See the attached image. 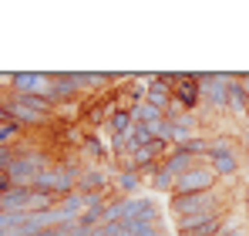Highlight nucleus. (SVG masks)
<instances>
[{"mask_svg": "<svg viewBox=\"0 0 249 236\" xmlns=\"http://www.w3.org/2000/svg\"><path fill=\"white\" fill-rule=\"evenodd\" d=\"M219 236H243V230H236V226H229L226 233H219Z\"/></svg>", "mask_w": 249, "mask_h": 236, "instance_id": "20", "label": "nucleus"}, {"mask_svg": "<svg viewBox=\"0 0 249 236\" xmlns=\"http://www.w3.org/2000/svg\"><path fill=\"white\" fill-rule=\"evenodd\" d=\"M148 182H152V189H155V193H168V196H172V189H175V176L168 172L165 165H159V169H155V176H152Z\"/></svg>", "mask_w": 249, "mask_h": 236, "instance_id": "17", "label": "nucleus"}, {"mask_svg": "<svg viewBox=\"0 0 249 236\" xmlns=\"http://www.w3.org/2000/svg\"><path fill=\"white\" fill-rule=\"evenodd\" d=\"M229 230L226 213L215 216H192V219H175V233L178 236H219Z\"/></svg>", "mask_w": 249, "mask_h": 236, "instance_id": "4", "label": "nucleus"}, {"mask_svg": "<svg viewBox=\"0 0 249 236\" xmlns=\"http://www.w3.org/2000/svg\"><path fill=\"white\" fill-rule=\"evenodd\" d=\"M229 81L232 75H199V88H202V101L209 108L222 112L226 108V98H229Z\"/></svg>", "mask_w": 249, "mask_h": 236, "instance_id": "6", "label": "nucleus"}, {"mask_svg": "<svg viewBox=\"0 0 249 236\" xmlns=\"http://www.w3.org/2000/svg\"><path fill=\"white\" fill-rule=\"evenodd\" d=\"M10 189H14L10 176H7V172H0V196H3V193H10Z\"/></svg>", "mask_w": 249, "mask_h": 236, "instance_id": "19", "label": "nucleus"}, {"mask_svg": "<svg viewBox=\"0 0 249 236\" xmlns=\"http://www.w3.org/2000/svg\"><path fill=\"white\" fill-rule=\"evenodd\" d=\"M168 213L175 219H192V216H215L226 213V202L219 199V189L192 193V196H168Z\"/></svg>", "mask_w": 249, "mask_h": 236, "instance_id": "1", "label": "nucleus"}, {"mask_svg": "<svg viewBox=\"0 0 249 236\" xmlns=\"http://www.w3.org/2000/svg\"><path fill=\"white\" fill-rule=\"evenodd\" d=\"M226 112L236 118H249V91L232 78L229 81V98H226Z\"/></svg>", "mask_w": 249, "mask_h": 236, "instance_id": "10", "label": "nucleus"}, {"mask_svg": "<svg viewBox=\"0 0 249 236\" xmlns=\"http://www.w3.org/2000/svg\"><path fill=\"white\" fill-rule=\"evenodd\" d=\"M111 182H115V189H118L122 196L135 199V193L142 189V182H145V179H142V176H138L135 169H122V172H118V176H115Z\"/></svg>", "mask_w": 249, "mask_h": 236, "instance_id": "12", "label": "nucleus"}, {"mask_svg": "<svg viewBox=\"0 0 249 236\" xmlns=\"http://www.w3.org/2000/svg\"><path fill=\"white\" fill-rule=\"evenodd\" d=\"M44 71H17V75H10V81H7V88L17 95V98H24V95H37L44 84Z\"/></svg>", "mask_w": 249, "mask_h": 236, "instance_id": "7", "label": "nucleus"}, {"mask_svg": "<svg viewBox=\"0 0 249 236\" xmlns=\"http://www.w3.org/2000/svg\"><path fill=\"white\" fill-rule=\"evenodd\" d=\"M78 156H81V158H94V162H98V158L108 156V149H105V142H101V138L91 132V135H84V142H81V149H78Z\"/></svg>", "mask_w": 249, "mask_h": 236, "instance_id": "15", "label": "nucleus"}, {"mask_svg": "<svg viewBox=\"0 0 249 236\" xmlns=\"http://www.w3.org/2000/svg\"><path fill=\"white\" fill-rule=\"evenodd\" d=\"M24 135V128L17 121H0V149H14V142Z\"/></svg>", "mask_w": 249, "mask_h": 236, "instance_id": "18", "label": "nucleus"}, {"mask_svg": "<svg viewBox=\"0 0 249 236\" xmlns=\"http://www.w3.org/2000/svg\"><path fill=\"white\" fill-rule=\"evenodd\" d=\"M199 162H206V158H196V156H189L185 149H168V156L162 158V165H165V169L172 172V176H175V179H178L182 172H189V169H196Z\"/></svg>", "mask_w": 249, "mask_h": 236, "instance_id": "9", "label": "nucleus"}, {"mask_svg": "<svg viewBox=\"0 0 249 236\" xmlns=\"http://www.w3.org/2000/svg\"><path fill=\"white\" fill-rule=\"evenodd\" d=\"M0 121H10V118H7V108H3V101H0Z\"/></svg>", "mask_w": 249, "mask_h": 236, "instance_id": "22", "label": "nucleus"}, {"mask_svg": "<svg viewBox=\"0 0 249 236\" xmlns=\"http://www.w3.org/2000/svg\"><path fill=\"white\" fill-rule=\"evenodd\" d=\"M131 128H135V121H131V112H128V108H118L115 115L105 121L108 138H111V135H124V132H131Z\"/></svg>", "mask_w": 249, "mask_h": 236, "instance_id": "13", "label": "nucleus"}, {"mask_svg": "<svg viewBox=\"0 0 249 236\" xmlns=\"http://www.w3.org/2000/svg\"><path fill=\"white\" fill-rule=\"evenodd\" d=\"M209 189H219V176L212 172V165L206 158V162H199L196 169H189L175 179L172 196H192V193H209Z\"/></svg>", "mask_w": 249, "mask_h": 236, "instance_id": "3", "label": "nucleus"}, {"mask_svg": "<svg viewBox=\"0 0 249 236\" xmlns=\"http://www.w3.org/2000/svg\"><path fill=\"white\" fill-rule=\"evenodd\" d=\"M165 112L162 108H155V105H148V101H138V105H131V121L135 125H152L155 118H162Z\"/></svg>", "mask_w": 249, "mask_h": 236, "instance_id": "14", "label": "nucleus"}, {"mask_svg": "<svg viewBox=\"0 0 249 236\" xmlns=\"http://www.w3.org/2000/svg\"><path fill=\"white\" fill-rule=\"evenodd\" d=\"M209 145H212L209 135H192L185 145H175V149H185L189 156H196V158H209Z\"/></svg>", "mask_w": 249, "mask_h": 236, "instance_id": "16", "label": "nucleus"}, {"mask_svg": "<svg viewBox=\"0 0 249 236\" xmlns=\"http://www.w3.org/2000/svg\"><path fill=\"white\" fill-rule=\"evenodd\" d=\"M209 165L219 179H229L239 172V145L232 135H215L209 145Z\"/></svg>", "mask_w": 249, "mask_h": 236, "instance_id": "2", "label": "nucleus"}, {"mask_svg": "<svg viewBox=\"0 0 249 236\" xmlns=\"http://www.w3.org/2000/svg\"><path fill=\"white\" fill-rule=\"evenodd\" d=\"M172 101L182 112H192L202 105V88H199V75H175V88H172Z\"/></svg>", "mask_w": 249, "mask_h": 236, "instance_id": "5", "label": "nucleus"}, {"mask_svg": "<svg viewBox=\"0 0 249 236\" xmlns=\"http://www.w3.org/2000/svg\"><path fill=\"white\" fill-rule=\"evenodd\" d=\"M31 186H14L10 193L0 196V213H27V202H31Z\"/></svg>", "mask_w": 249, "mask_h": 236, "instance_id": "11", "label": "nucleus"}, {"mask_svg": "<svg viewBox=\"0 0 249 236\" xmlns=\"http://www.w3.org/2000/svg\"><path fill=\"white\" fill-rule=\"evenodd\" d=\"M108 172L105 169H81V176H78V193L81 196H94V193H105L108 189Z\"/></svg>", "mask_w": 249, "mask_h": 236, "instance_id": "8", "label": "nucleus"}, {"mask_svg": "<svg viewBox=\"0 0 249 236\" xmlns=\"http://www.w3.org/2000/svg\"><path fill=\"white\" fill-rule=\"evenodd\" d=\"M239 84H243V88L249 91V75H239Z\"/></svg>", "mask_w": 249, "mask_h": 236, "instance_id": "21", "label": "nucleus"}]
</instances>
